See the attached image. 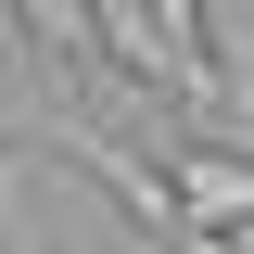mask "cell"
<instances>
[{
	"label": "cell",
	"instance_id": "cell-1",
	"mask_svg": "<svg viewBox=\"0 0 254 254\" xmlns=\"http://www.w3.org/2000/svg\"><path fill=\"white\" fill-rule=\"evenodd\" d=\"M51 140H64V153H76V165H89V178H102V190H115V203H127V229H140V242H153V254H165V242H178V229H190V216H178V178H165L153 153H127L115 127H76V115H51Z\"/></svg>",
	"mask_w": 254,
	"mask_h": 254
},
{
	"label": "cell",
	"instance_id": "cell-2",
	"mask_svg": "<svg viewBox=\"0 0 254 254\" xmlns=\"http://www.w3.org/2000/svg\"><path fill=\"white\" fill-rule=\"evenodd\" d=\"M140 26L165 38V89L216 127V140H242V89H229V51L203 38V0H140Z\"/></svg>",
	"mask_w": 254,
	"mask_h": 254
},
{
	"label": "cell",
	"instance_id": "cell-3",
	"mask_svg": "<svg viewBox=\"0 0 254 254\" xmlns=\"http://www.w3.org/2000/svg\"><path fill=\"white\" fill-rule=\"evenodd\" d=\"M13 13H26V38L51 64H89V0H13Z\"/></svg>",
	"mask_w": 254,
	"mask_h": 254
}]
</instances>
